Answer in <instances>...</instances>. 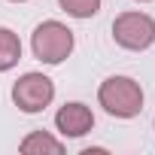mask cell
I'll list each match as a JSON object with an SVG mask.
<instances>
[{"label": "cell", "instance_id": "cell-6", "mask_svg": "<svg viewBox=\"0 0 155 155\" xmlns=\"http://www.w3.org/2000/svg\"><path fill=\"white\" fill-rule=\"evenodd\" d=\"M18 149H21L25 155H61V152H64V143H61L58 137H52L49 131H31V134L18 143Z\"/></svg>", "mask_w": 155, "mask_h": 155}, {"label": "cell", "instance_id": "cell-2", "mask_svg": "<svg viewBox=\"0 0 155 155\" xmlns=\"http://www.w3.org/2000/svg\"><path fill=\"white\" fill-rule=\"evenodd\" d=\"M73 46H76L73 31L64 21H55V18L37 25L34 34H31V52H34V58L43 61V64H49V67L67 61L73 55Z\"/></svg>", "mask_w": 155, "mask_h": 155}, {"label": "cell", "instance_id": "cell-3", "mask_svg": "<svg viewBox=\"0 0 155 155\" xmlns=\"http://www.w3.org/2000/svg\"><path fill=\"white\" fill-rule=\"evenodd\" d=\"M113 40L128 52H146L155 43V18L140 9H128L113 18Z\"/></svg>", "mask_w": 155, "mask_h": 155}, {"label": "cell", "instance_id": "cell-5", "mask_svg": "<svg viewBox=\"0 0 155 155\" xmlns=\"http://www.w3.org/2000/svg\"><path fill=\"white\" fill-rule=\"evenodd\" d=\"M55 128L61 137H85L91 128H94V113L91 107H85L82 101H67L58 113H55Z\"/></svg>", "mask_w": 155, "mask_h": 155}, {"label": "cell", "instance_id": "cell-4", "mask_svg": "<svg viewBox=\"0 0 155 155\" xmlns=\"http://www.w3.org/2000/svg\"><path fill=\"white\" fill-rule=\"evenodd\" d=\"M52 101H55V82L49 79L46 73L31 70V73L18 76L15 85H12V104H15L21 113H28V116L43 113Z\"/></svg>", "mask_w": 155, "mask_h": 155}, {"label": "cell", "instance_id": "cell-1", "mask_svg": "<svg viewBox=\"0 0 155 155\" xmlns=\"http://www.w3.org/2000/svg\"><path fill=\"white\" fill-rule=\"evenodd\" d=\"M143 88L131 76H107L97 85V104L104 107V113L116 116V119H134L143 113Z\"/></svg>", "mask_w": 155, "mask_h": 155}, {"label": "cell", "instance_id": "cell-10", "mask_svg": "<svg viewBox=\"0 0 155 155\" xmlns=\"http://www.w3.org/2000/svg\"><path fill=\"white\" fill-rule=\"evenodd\" d=\"M12 3H28V0H12Z\"/></svg>", "mask_w": 155, "mask_h": 155}, {"label": "cell", "instance_id": "cell-7", "mask_svg": "<svg viewBox=\"0 0 155 155\" xmlns=\"http://www.w3.org/2000/svg\"><path fill=\"white\" fill-rule=\"evenodd\" d=\"M21 61V40L15 31L9 28H0V73L12 70Z\"/></svg>", "mask_w": 155, "mask_h": 155}, {"label": "cell", "instance_id": "cell-9", "mask_svg": "<svg viewBox=\"0 0 155 155\" xmlns=\"http://www.w3.org/2000/svg\"><path fill=\"white\" fill-rule=\"evenodd\" d=\"M137 3H152V0H137Z\"/></svg>", "mask_w": 155, "mask_h": 155}, {"label": "cell", "instance_id": "cell-8", "mask_svg": "<svg viewBox=\"0 0 155 155\" xmlns=\"http://www.w3.org/2000/svg\"><path fill=\"white\" fill-rule=\"evenodd\" d=\"M104 0H58V6L70 15V18H94L101 12Z\"/></svg>", "mask_w": 155, "mask_h": 155}]
</instances>
